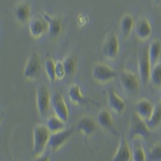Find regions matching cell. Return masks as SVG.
Returning <instances> with one entry per match:
<instances>
[{"label": "cell", "instance_id": "obj_36", "mask_svg": "<svg viewBox=\"0 0 161 161\" xmlns=\"http://www.w3.org/2000/svg\"><path fill=\"white\" fill-rule=\"evenodd\" d=\"M10 161H12V160H10Z\"/></svg>", "mask_w": 161, "mask_h": 161}, {"label": "cell", "instance_id": "obj_6", "mask_svg": "<svg viewBox=\"0 0 161 161\" xmlns=\"http://www.w3.org/2000/svg\"><path fill=\"white\" fill-rule=\"evenodd\" d=\"M93 80L99 83H108L117 76V72L105 64H96L92 70Z\"/></svg>", "mask_w": 161, "mask_h": 161}, {"label": "cell", "instance_id": "obj_14", "mask_svg": "<svg viewBox=\"0 0 161 161\" xmlns=\"http://www.w3.org/2000/svg\"><path fill=\"white\" fill-rule=\"evenodd\" d=\"M108 102L110 108L117 114H121L125 111V108H126V103H125L124 99L116 92L115 89H113V88H111V89L108 90Z\"/></svg>", "mask_w": 161, "mask_h": 161}, {"label": "cell", "instance_id": "obj_9", "mask_svg": "<svg viewBox=\"0 0 161 161\" xmlns=\"http://www.w3.org/2000/svg\"><path fill=\"white\" fill-rule=\"evenodd\" d=\"M51 108H53L54 114L61 118L62 120L67 121L69 119V108L66 103V100L59 92L52 93L51 97Z\"/></svg>", "mask_w": 161, "mask_h": 161}, {"label": "cell", "instance_id": "obj_25", "mask_svg": "<svg viewBox=\"0 0 161 161\" xmlns=\"http://www.w3.org/2000/svg\"><path fill=\"white\" fill-rule=\"evenodd\" d=\"M43 67H44V71H45L48 80L54 83L57 80L56 79V61L54 60L53 58H51V57H47V58L44 60Z\"/></svg>", "mask_w": 161, "mask_h": 161}, {"label": "cell", "instance_id": "obj_13", "mask_svg": "<svg viewBox=\"0 0 161 161\" xmlns=\"http://www.w3.org/2000/svg\"><path fill=\"white\" fill-rule=\"evenodd\" d=\"M155 105L153 104V102L146 98H143V99H140L136 103V106H134V110L136 112L134 113L136 114L139 117H141L143 120H147L150 115H152L153 111H154Z\"/></svg>", "mask_w": 161, "mask_h": 161}, {"label": "cell", "instance_id": "obj_5", "mask_svg": "<svg viewBox=\"0 0 161 161\" xmlns=\"http://www.w3.org/2000/svg\"><path fill=\"white\" fill-rule=\"evenodd\" d=\"M51 90L46 85H40L36 92V103L40 116H45L51 108Z\"/></svg>", "mask_w": 161, "mask_h": 161}, {"label": "cell", "instance_id": "obj_31", "mask_svg": "<svg viewBox=\"0 0 161 161\" xmlns=\"http://www.w3.org/2000/svg\"><path fill=\"white\" fill-rule=\"evenodd\" d=\"M35 161H51V157L46 154H42L35 157Z\"/></svg>", "mask_w": 161, "mask_h": 161}, {"label": "cell", "instance_id": "obj_3", "mask_svg": "<svg viewBox=\"0 0 161 161\" xmlns=\"http://www.w3.org/2000/svg\"><path fill=\"white\" fill-rule=\"evenodd\" d=\"M41 71H42V62L40 57L36 53L31 54L25 64L23 76L28 80H35L40 76Z\"/></svg>", "mask_w": 161, "mask_h": 161}, {"label": "cell", "instance_id": "obj_8", "mask_svg": "<svg viewBox=\"0 0 161 161\" xmlns=\"http://www.w3.org/2000/svg\"><path fill=\"white\" fill-rule=\"evenodd\" d=\"M101 52L102 55L105 58L110 59V60H114L119 54V41L116 35L114 33H108L104 39V42L102 44L101 47Z\"/></svg>", "mask_w": 161, "mask_h": 161}, {"label": "cell", "instance_id": "obj_11", "mask_svg": "<svg viewBox=\"0 0 161 161\" xmlns=\"http://www.w3.org/2000/svg\"><path fill=\"white\" fill-rule=\"evenodd\" d=\"M75 131L74 127H71L69 129H64L61 131L55 132V133H51L50 141H48V146L52 150L57 152L61 146H64V144L71 137Z\"/></svg>", "mask_w": 161, "mask_h": 161}, {"label": "cell", "instance_id": "obj_12", "mask_svg": "<svg viewBox=\"0 0 161 161\" xmlns=\"http://www.w3.org/2000/svg\"><path fill=\"white\" fill-rule=\"evenodd\" d=\"M152 24L146 17H140L134 25V32L137 39L142 41H146L152 36Z\"/></svg>", "mask_w": 161, "mask_h": 161}, {"label": "cell", "instance_id": "obj_35", "mask_svg": "<svg viewBox=\"0 0 161 161\" xmlns=\"http://www.w3.org/2000/svg\"><path fill=\"white\" fill-rule=\"evenodd\" d=\"M0 123H1V115H0Z\"/></svg>", "mask_w": 161, "mask_h": 161}, {"label": "cell", "instance_id": "obj_23", "mask_svg": "<svg viewBox=\"0 0 161 161\" xmlns=\"http://www.w3.org/2000/svg\"><path fill=\"white\" fill-rule=\"evenodd\" d=\"M46 127L51 131V133H55V132L61 131L64 129H66V121L62 120L61 118H59L58 116L53 115L46 120Z\"/></svg>", "mask_w": 161, "mask_h": 161}, {"label": "cell", "instance_id": "obj_29", "mask_svg": "<svg viewBox=\"0 0 161 161\" xmlns=\"http://www.w3.org/2000/svg\"><path fill=\"white\" fill-rule=\"evenodd\" d=\"M132 161H146V154L140 145H136L131 150Z\"/></svg>", "mask_w": 161, "mask_h": 161}, {"label": "cell", "instance_id": "obj_33", "mask_svg": "<svg viewBox=\"0 0 161 161\" xmlns=\"http://www.w3.org/2000/svg\"><path fill=\"white\" fill-rule=\"evenodd\" d=\"M155 1H156V2H160L161 0H155Z\"/></svg>", "mask_w": 161, "mask_h": 161}, {"label": "cell", "instance_id": "obj_22", "mask_svg": "<svg viewBox=\"0 0 161 161\" xmlns=\"http://www.w3.org/2000/svg\"><path fill=\"white\" fill-rule=\"evenodd\" d=\"M147 53H148V58L153 67L154 64H157L161 56V43L158 40H154L149 44Z\"/></svg>", "mask_w": 161, "mask_h": 161}, {"label": "cell", "instance_id": "obj_26", "mask_svg": "<svg viewBox=\"0 0 161 161\" xmlns=\"http://www.w3.org/2000/svg\"><path fill=\"white\" fill-rule=\"evenodd\" d=\"M62 64H64V71H66L67 76H71V75H73L75 73L76 68H77L76 56L68 55L62 60Z\"/></svg>", "mask_w": 161, "mask_h": 161}, {"label": "cell", "instance_id": "obj_34", "mask_svg": "<svg viewBox=\"0 0 161 161\" xmlns=\"http://www.w3.org/2000/svg\"><path fill=\"white\" fill-rule=\"evenodd\" d=\"M159 99H160V101H161V92H160V97H159Z\"/></svg>", "mask_w": 161, "mask_h": 161}, {"label": "cell", "instance_id": "obj_24", "mask_svg": "<svg viewBox=\"0 0 161 161\" xmlns=\"http://www.w3.org/2000/svg\"><path fill=\"white\" fill-rule=\"evenodd\" d=\"M48 22V36L54 39L56 37H58L59 35L61 33V30H62V26H61V23L59 22L58 19H54V17H51V16H47V15H43Z\"/></svg>", "mask_w": 161, "mask_h": 161}, {"label": "cell", "instance_id": "obj_17", "mask_svg": "<svg viewBox=\"0 0 161 161\" xmlns=\"http://www.w3.org/2000/svg\"><path fill=\"white\" fill-rule=\"evenodd\" d=\"M131 160V149L128 145V142L120 137L118 147L116 149V153L114 155L112 161H130Z\"/></svg>", "mask_w": 161, "mask_h": 161}, {"label": "cell", "instance_id": "obj_27", "mask_svg": "<svg viewBox=\"0 0 161 161\" xmlns=\"http://www.w3.org/2000/svg\"><path fill=\"white\" fill-rule=\"evenodd\" d=\"M150 83L155 86H161V61L154 64L150 70Z\"/></svg>", "mask_w": 161, "mask_h": 161}, {"label": "cell", "instance_id": "obj_2", "mask_svg": "<svg viewBox=\"0 0 161 161\" xmlns=\"http://www.w3.org/2000/svg\"><path fill=\"white\" fill-rule=\"evenodd\" d=\"M119 83L124 92L129 96L136 95L140 88V80L133 72L129 70H121L119 73Z\"/></svg>", "mask_w": 161, "mask_h": 161}, {"label": "cell", "instance_id": "obj_21", "mask_svg": "<svg viewBox=\"0 0 161 161\" xmlns=\"http://www.w3.org/2000/svg\"><path fill=\"white\" fill-rule=\"evenodd\" d=\"M145 123H146L147 127H148V129L150 131L160 126L161 125V103L155 105L152 115H150V117L147 119V120H145Z\"/></svg>", "mask_w": 161, "mask_h": 161}, {"label": "cell", "instance_id": "obj_7", "mask_svg": "<svg viewBox=\"0 0 161 161\" xmlns=\"http://www.w3.org/2000/svg\"><path fill=\"white\" fill-rule=\"evenodd\" d=\"M28 29H29V33L32 38H41L43 37L45 33L48 32V22L43 15L41 16H33L30 19L29 24H28Z\"/></svg>", "mask_w": 161, "mask_h": 161}, {"label": "cell", "instance_id": "obj_32", "mask_svg": "<svg viewBox=\"0 0 161 161\" xmlns=\"http://www.w3.org/2000/svg\"><path fill=\"white\" fill-rule=\"evenodd\" d=\"M13 161H20L19 158H14V159H13Z\"/></svg>", "mask_w": 161, "mask_h": 161}, {"label": "cell", "instance_id": "obj_28", "mask_svg": "<svg viewBox=\"0 0 161 161\" xmlns=\"http://www.w3.org/2000/svg\"><path fill=\"white\" fill-rule=\"evenodd\" d=\"M147 161H161V142L156 143L146 155Z\"/></svg>", "mask_w": 161, "mask_h": 161}, {"label": "cell", "instance_id": "obj_15", "mask_svg": "<svg viewBox=\"0 0 161 161\" xmlns=\"http://www.w3.org/2000/svg\"><path fill=\"white\" fill-rule=\"evenodd\" d=\"M30 6L28 2L22 1L15 6L14 10V16L15 19L19 23V24H25V23L29 22L30 20Z\"/></svg>", "mask_w": 161, "mask_h": 161}, {"label": "cell", "instance_id": "obj_10", "mask_svg": "<svg viewBox=\"0 0 161 161\" xmlns=\"http://www.w3.org/2000/svg\"><path fill=\"white\" fill-rule=\"evenodd\" d=\"M137 71H139V79L141 80L142 84L147 85L150 83V70L152 64L148 58L147 50H143L139 56V64H137Z\"/></svg>", "mask_w": 161, "mask_h": 161}, {"label": "cell", "instance_id": "obj_4", "mask_svg": "<svg viewBox=\"0 0 161 161\" xmlns=\"http://www.w3.org/2000/svg\"><path fill=\"white\" fill-rule=\"evenodd\" d=\"M150 136V130L147 127L145 120H143L141 117L136 115V113L132 114L130 128H129V136L130 139L134 140L136 137H142V139H147Z\"/></svg>", "mask_w": 161, "mask_h": 161}, {"label": "cell", "instance_id": "obj_20", "mask_svg": "<svg viewBox=\"0 0 161 161\" xmlns=\"http://www.w3.org/2000/svg\"><path fill=\"white\" fill-rule=\"evenodd\" d=\"M134 28V19L130 14H125L120 19V31L124 38H128Z\"/></svg>", "mask_w": 161, "mask_h": 161}, {"label": "cell", "instance_id": "obj_16", "mask_svg": "<svg viewBox=\"0 0 161 161\" xmlns=\"http://www.w3.org/2000/svg\"><path fill=\"white\" fill-rule=\"evenodd\" d=\"M97 121L102 129H104L106 131H110L114 134H117V132L115 130V127H114L113 118H112L111 113L108 110L103 108V110H101L99 113H98Z\"/></svg>", "mask_w": 161, "mask_h": 161}, {"label": "cell", "instance_id": "obj_18", "mask_svg": "<svg viewBox=\"0 0 161 161\" xmlns=\"http://www.w3.org/2000/svg\"><path fill=\"white\" fill-rule=\"evenodd\" d=\"M76 129L80 132H82L84 136H90L96 131L97 125L90 116H84L79 120V123L76 125Z\"/></svg>", "mask_w": 161, "mask_h": 161}, {"label": "cell", "instance_id": "obj_30", "mask_svg": "<svg viewBox=\"0 0 161 161\" xmlns=\"http://www.w3.org/2000/svg\"><path fill=\"white\" fill-rule=\"evenodd\" d=\"M66 77V71L64 68V64L62 61H56V79L62 80Z\"/></svg>", "mask_w": 161, "mask_h": 161}, {"label": "cell", "instance_id": "obj_19", "mask_svg": "<svg viewBox=\"0 0 161 161\" xmlns=\"http://www.w3.org/2000/svg\"><path fill=\"white\" fill-rule=\"evenodd\" d=\"M68 96L69 99L75 104H83V103L86 102V99H85L84 95L80 90V87L77 84L70 85L68 89Z\"/></svg>", "mask_w": 161, "mask_h": 161}, {"label": "cell", "instance_id": "obj_1", "mask_svg": "<svg viewBox=\"0 0 161 161\" xmlns=\"http://www.w3.org/2000/svg\"><path fill=\"white\" fill-rule=\"evenodd\" d=\"M51 131L47 129L46 125L37 124L33 128L32 137H33V145H32V155L33 157H37L43 154L46 146L48 145L50 141Z\"/></svg>", "mask_w": 161, "mask_h": 161}]
</instances>
